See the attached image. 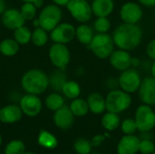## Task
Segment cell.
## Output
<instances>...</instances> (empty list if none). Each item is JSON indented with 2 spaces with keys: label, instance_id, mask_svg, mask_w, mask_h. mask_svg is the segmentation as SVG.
<instances>
[{
  "label": "cell",
  "instance_id": "cell-1",
  "mask_svg": "<svg viewBox=\"0 0 155 154\" xmlns=\"http://www.w3.org/2000/svg\"><path fill=\"white\" fill-rule=\"evenodd\" d=\"M143 30L138 24H120L113 32L114 45L123 50L133 51L136 49L143 41Z\"/></svg>",
  "mask_w": 155,
  "mask_h": 154
},
{
  "label": "cell",
  "instance_id": "cell-2",
  "mask_svg": "<svg viewBox=\"0 0 155 154\" xmlns=\"http://www.w3.org/2000/svg\"><path fill=\"white\" fill-rule=\"evenodd\" d=\"M50 85L47 74L40 69H30L21 78V86L26 93L39 95L45 93Z\"/></svg>",
  "mask_w": 155,
  "mask_h": 154
},
{
  "label": "cell",
  "instance_id": "cell-3",
  "mask_svg": "<svg viewBox=\"0 0 155 154\" xmlns=\"http://www.w3.org/2000/svg\"><path fill=\"white\" fill-rule=\"evenodd\" d=\"M132 95L124 90L120 88L110 90L105 96L106 111L119 114L128 110L132 105Z\"/></svg>",
  "mask_w": 155,
  "mask_h": 154
},
{
  "label": "cell",
  "instance_id": "cell-4",
  "mask_svg": "<svg viewBox=\"0 0 155 154\" xmlns=\"http://www.w3.org/2000/svg\"><path fill=\"white\" fill-rule=\"evenodd\" d=\"M94 55L99 59H108L114 50V43L112 34H94L93 40L88 45Z\"/></svg>",
  "mask_w": 155,
  "mask_h": 154
},
{
  "label": "cell",
  "instance_id": "cell-5",
  "mask_svg": "<svg viewBox=\"0 0 155 154\" xmlns=\"http://www.w3.org/2000/svg\"><path fill=\"white\" fill-rule=\"evenodd\" d=\"M38 20L40 27L47 32H51L57 25H59L63 18V11L60 6L55 4L47 5L41 10Z\"/></svg>",
  "mask_w": 155,
  "mask_h": 154
},
{
  "label": "cell",
  "instance_id": "cell-6",
  "mask_svg": "<svg viewBox=\"0 0 155 154\" xmlns=\"http://www.w3.org/2000/svg\"><path fill=\"white\" fill-rule=\"evenodd\" d=\"M134 120L141 133H149L155 127V113L151 105L142 103L135 111Z\"/></svg>",
  "mask_w": 155,
  "mask_h": 154
},
{
  "label": "cell",
  "instance_id": "cell-7",
  "mask_svg": "<svg viewBox=\"0 0 155 154\" xmlns=\"http://www.w3.org/2000/svg\"><path fill=\"white\" fill-rule=\"evenodd\" d=\"M142 80L143 79L139 71L136 68L131 67L125 71L121 72L119 74V88L130 94L137 93L140 88Z\"/></svg>",
  "mask_w": 155,
  "mask_h": 154
},
{
  "label": "cell",
  "instance_id": "cell-8",
  "mask_svg": "<svg viewBox=\"0 0 155 154\" xmlns=\"http://www.w3.org/2000/svg\"><path fill=\"white\" fill-rule=\"evenodd\" d=\"M48 56L51 64L58 70H64L71 61V53L64 44L54 43L49 50Z\"/></svg>",
  "mask_w": 155,
  "mask_h": 154
},
{
  "label": "cell",
  "instance_id": "cell-9",
  "mask_svg": "<svg viewBox=\"0 0 155 154\" xmlns=\"http://www.w3.org/2000/svg\"><path fill=\"white\" fill-rule=\"evenodd\" d=\"M66 9L71 16L81 24L88 23L94 15L91 4L87 0H70Z\"/></svg>",
  "mask_w": 155,
  "mask_h": 154
},
{
  "label": "cell",
  "instance_id": "cell-10",
  "mask_svg": "<svg viewBox=\"0 0 155 154\" xmlns=\"http://www.w3.org/2000/svg\"><path fill=\"white\" fill-rule=\"evenodd\" d=\"M120 18L123 23L126 24H138L143 15L142 5L134 1L124 3L120 8Z\"/></svg>",
  "mask_w": 155,
  "mask_h": 154
},
{
  "label": "cell",
  "instance_id": "cell-11",
  "mask_svg": "<svg viewBox=\"0 0 155 154\" xmlns=\"http://www.w3.org/2000/svg\"><path fill=\"white\" fill-rule=\"evenodd\" d=\"M75 38V27L67 22H61L50 32V39L54 43L67 44Z\"/></svg>",
  "mask_w": 155,
  "mask_h": 154
},
{
  "label": "cell",
  "instance_id": "cell-12",
  "mask_svg": "<svg viewBox=\"0 0 155 154\" xmlns=\"http://www.w3.org/2000/svg\"><path fill=\"white\" fill-rule=\"evenodd\" d=\"M19 106L25 115L28 117H35L41 113L43 103L38 95L26 93L21 98Z\"/></svg>",
  "mask_w": 155,
  "mask_h": 154
},
{
  "label": "cell",
  "instance_id": "cell-13",
  "mask_svg": "<svg viewBox=\"0 0 155 154\" xmlns=\"http://www.w3.org/2000/svg\"><path fill=\"white\" fill-rule=\"evenodd\" d=\"M132 59L133 56L129 51L119 48L114 50L108 58L111 66L120 73L132 67Z\"/></svg>",
  "mask_w": 155,
  "mask_h": 154
},
{
  "label": "cell",
  "instance_id": "cell-14",
  "mask_svg": "<svg viewBox=\"0 0 155 154\" xmlns=\"http://www.w3.org/2000/svg\"><path fill=\"white\" fill-rule=\"evenodd\" d=\"M138 96L141 102L144 104H155V78L153 76L145 77L142 80L140 88L138 90Z\"/></svg>",
  "mask_w": 155,
  "mask_h": 154
},
{
  "label": "cell",
  "instance_id": "cell-15",
  "mask_svg": "<svg viewBox=\"0 0 155 154\" xmlns=\"http://www.w3.org/2000/svg\"><path fill=\"white\" fill-rule=\"evenodd\" d=\"M74 115L73 114L68 105H64L60 109L54 112L53 121L54 125L61 130L70 129L74 122Z\"/></svg>",
  "mask_w": 155,
  "mask_h": 154
},
{
  "label": "cell",
  "instance_id": "cell-16",
  "mask_svg": "<svg viewBox=\"0 0 155 154\" xmlns=\"http://www.w3.org/2000/svg\"><path fill=\"white\" fill-rule=\"evenodd\" d=\"M25 18L23 17L20 10L15 8L6 9L2 15L3 25L10 30H15L16 28L25 25Z\"/></svg>",
  "mask_w": 155,
  "mask_h": 154
},
{
  "label": "cell",
  "instance_id": "cell-17",
  "mask_svg": "<svg viewBox=\"0 0 155 154\" xmlns=\"http://www.w3.org/2000/svg\"><path fill=\"white\" fill-rule=\"evenodd\" d=\"M140 138L132 135H125L121 138L117 144V153L118 154H136L139 152Z\"/></svg>",
  "mask_w": 155,
  "mask_h": 154
},
{
  "label": "cell",
  "instance_id": "cell-18",
  "mask_svg": "<svg viewBox=\"0 0 155 154\" xmlns=\"http://www.w3.org/2000/svg\"><path fill=\"white\" fill-rule=\"evenodd\" d=\"M23 112L19 105L8 104L0 110V121L3 123L13 124L18 123L23 117Z\"/></svg>",
  "mask_w": 155,
  "mask_h": 154
},
{
  "label": "cell",
  "instance_id": "cell-19",
  "mask_svg": "<svg viewBox=\"0 0 155 154\" xmlns=\"http://www.w3.org/2000/svg\"><path fill=\"white\" fill-rule=\"evenodd\" d=\"M93 15L96 17H109L115 8L114 0H93L91 3Z\"/></svg>",
  "mask_w": 155,
  "mask_h": 154
},
{
  "label": "cell",
  "instance_id": "cell-20",
  "mask_svg": "<svg viewBox=\"0 0 155 154\" xmlns=\"http://www.w3.org/2000/svg\"><path fill=\"white\" fill-rule=\"evenodd\" d=\"M89 111L94 114H102L106 111L105 97L97 92H93L86 98Z\"/></svg>",
  "mask_w": 155,
  "mask_h": 154
},
{
  "label": "cell",
  "instance_id": "cell-21",
  "mask_svg": "<svg viewBox=\"0 0 155 154\" xmlns=\"http://www.w3.org/2000/svg\"><path fill=\"white\" fill-rule=\"evenodd\" d=\"M94 36V27L87 25L86 23L80 24L77 27H75V38L80 44L88 46L91 41L93 40Z\"/></svg>",
  "mask_w": 155,
  "mask_h": 154
},
{
  "label": "cell",
  "instance_id": "cell-22",
  "mask_svg": "<svg viewBox=\"0 0 155 154\" xmlns=\"http://www.w3.org/2000/svg\"><path fill=\"white\" fill-rule=\"evenodd\" d=\"M101 123L104 130L108 132H114L121 125V118L118 113L106 111V113L102 117Z\"/></svg>",
  "mask_w": 155,
  "mask_h": 154
},
{
  "label": "cell",
  "instance_id": "cell-23",
  "mask_svg": "<svg viewBox=\"0 0 155 154\" xmlns=\"http://www.w3.org/2000/svg\"><path fill=\"white\" fill-rule=\"evenodd\" d=\"M37 143L38 144L47 150H53L57 147L58 145V140L57 138L50 132L46 130H41L38 137H37Z\"/></svg>",
  "mask_w": 155,
  "mask_h": 154
},
{
  "label": "cell",
  "instance_id": "cell-24",
  "mask_svg": "<svg viewBox=\"0 0 155 154\" xmlns=\"http://www.w3.org/2000/svg\"><path fill=\"white\" fill-rule=\"evenodd\" d=\"M61 92L64 97L74 100L78 98L81 94V86L80 84L74 80H66L65 83L63 84Z\"/></svg>",
  "mask_w": 155,
  "mask_h": 154
},
{
  "label": "cell",
  "instance_id": "cell-25",
  "mask_svg": "<svg viewBox=\"0 0 155 154\" xmlns=\"http://www.w3.org/2000/svg\"><path fill=\"white\" fill-rule=\"evenodd\" d=\"M69 107L75 117H84L90 112L87 101L80 97L72 100Z\"/></svg>",
  "mask_w": 155,
  "mask_h": 154
},
{
  "label": "cell",
  "instance_id": "cell-26",
  "mask_svg": "<svg viewBox=\"0 0 155 154\" xmlns=\"http://www.w3.org/2000/svg\"><path fill=\"white\" fill-rule=\"evenodd\" d=\"M20 44L14 38H6L0 43V53L7 57L15 55L19 51Z\"/></svg>",
  "mask_w": 155,
  "mask_h": 154
},
{
  "label": "cell",
  "instance_id": "cell-27",
  "mask_svg": "<svg viewBox=\"0 0 155 154\" xmlns=\"http://www.w3.org/2000/svg\"><path fill=\"white\" fill-rule=\"evenodd\" d=\"M45 103L48 110L55 112L64 105V98L58 93H53L47 95Z\"/></svg>",
  "mask_w": 155,
  "mask_h": 154
},
{
  "label": "cell",
  "instance_id": "cell-28",
  "mask_svg": "<svg viewBox=\"0 0 155 154\" xmlns=\"http://www.w3.org/2000/svg\"><path fill=\"white\" fill-rule=\"evenodd\" d=\"M49 40L48 32L43 29L42 27H35L32 32L31 42L37 47L45 46Z\"/></svg>",
  "mask_w": 155,
  "mask_h": 154
},
{
  "label": "cell",
  "instance_id": "cell-29",
  "mask_svg": "<svg viewBox=\"0 0 155 154\" xmlns=\"http://www.w3.org/2000/svg\"><path fill=\"white\" fill-rule=\"evenodd\" d=\"M32 38V32L31 30L25 26V25L14 30V39L19 44H27Z\"/></svg>",
  "mask_w": 155,
  "mask_h": 154
},
{
  "label": "cell",
  "instance_id": "cell-30",
  "mask_svg": "<svg viewBox=\"0 0 155 154\" xmlns=\"http://www.w3.org/2000/svg\"><path fill=\"white\" fill-rule=\"evenodd\" d=\"M93 27L98 34H106L111 30L112 23L108 17H96Z\"/></svg>",
  "mask_w": 155,
  "mask_h": 154
},
{
  "label": "cell",
  "instance_id": "cell-31",
  "mask_svg": "<svg viewBox=\"0 0 155 154\" xmlns=\"http://www.w3.org/2000/svg\"><path fill=\"white\" fill-rule=\"evenodd\" d=\"M25 152V145L21 140L10 141L5 148V154H24Z\"/></svg>",
  "mask_w": 155,
  "mask_h": 154
},
{
  "label": "cell",
  "instance_id": "cell-32",
  "mask_svg": "<svg viewBox=\"0 0 155 154\" xmlns=\"http://www.w3.org/2000/svg\"><path fill=\"white\" fill-rule=\"evenodd\" d=\"M92 147V143L85 138H78L74 143V149L78 154H90Z\"/></svg>",
  "mask_w": 155,
  "mask_h": 154
},
{
  "label": "cell",
  "instance_id": "cell-33",
  "mask_svg": "<svg viewBox=\"0 0 155 154\" xmlns=\"http://www.w3.org/2000/svg\"><path fill=\"white\" fill-rule=\"evenodd\" d=\"M36 9L37 8L33 3L25 2L23 3L20 8V12L25 21H31L34 20L36 16Z\"/></svg>",
  "mask_w": 155,
  "mask_h": 154
},
{
  "label": "cell",
  "instance_id": "cell-34",
  "mask_svg": "<svg viewBox=\"0 0 155 154\" xmlns=\"http://www.w3.org/2000/svg\"><path fill=\"white\" fill-rule=\"evenodd\" d=\"M121 130L125 135H132L135 134L138 131L136 123L134 118H126L123 122H121Z\"/></svg>",
  "mask_w": 155,
  "mask_h": 154
},
{
  "label": "cell",
  "instance_id": "cell-35",
  "mask_svg": "<svg viewBox=\"0 0 155 154\" xmlns=\"http://www.w3.org/2000/svg\"><path fill=\"white\" fill-rule=\"evenodd\" d=\"M155 150L154 143L149 140V139H144L141 140L140 142V146H139V152L142 154H153Z\"/></svg>",
  "mask_w": 155,
  "mask_h": 154
},
{
  "label": "cell",
  "instance_id": "cell-36",
  "mask_svg": "<svg viewBox=\"0 0 155 154\" xmlns=\"http://www.w3.org/2000/svg\"><path fill=\"white\" fill-rule=\"evenodd\" d=\"M65 81H66L65 75L62 74V73L59 72V73H55V74L50 79V84H53V86L56 91H61L62 86L65 83Z\"/></svg>",
  "mask_w": 155,
  "mask_h": 154
},
{
  "label": "cell",
  "instance_id": "cell-37",
  "mask_svg": "<svg viewBox=\"0 0 155 154\" xmlns=\"http://www.w3.org/2000/svg\"><path fill=\"white\" fill-rule=\"evenodd\" d=\"M146 55L152 61H155V38L152 39L146 45L145 48Z\"/></svg>",
  "mask_w": 155,
  "mask_h": 154
},
{
  "label": "cell",
  "instance_id": "cell-38",
  "mask_svg": "<svg viewBox=\"0 0 155 154\" xmlns=\"http://www.w3.org/2000/svg\"><path fill=\"white\" fill-rule=\"evenodd\" d=\"M105 85L109 90H114L119 88V84H118V78L114 77H110L106 80Z\"/></svg>",
  "mask_w": 155,
  "mask_h": 154
},
{
  "label": "cell",
  "instance_id": "cell-39",
  "mask_svg": "<svg viewBox=\"0 0 155 154\" xmlns=\"http://www.w3.org/2000/svg\"><path fill=\"white\" fill-rule=\"evenodd\" d=\"M104 139H105V137L103 135V134H97V135H95L94 138H93V140H92V145L93 146H94V147H96V146H99L104 141Z\"/></svg>",
  "mask_w": 155,
  "mask_h": 154
},
{
  "label": "cell",
  "instance_id": "cell-40",
  "mask_svg": "<svg viewBox=\"0 0 155 154\" xmlns=\"http://www.w3.org/2000/svg\"><path fill=\"white\" fill-rule=\"evenodd\" d=\"M138 3L145 7H153L155 6V0H138Z\"/></svg>",
  "mask_w": 155,
  "mask_h": 154
},
{
  "label": "cell",
  "instance_id": "cell-41",
  "mask_svg": "<svg viewBox=\"0 0 155 154\" xmlns=\"http://www.w3.org/2000/svg\"><path fill=\"white\" fill-rule=\"evenodd\" d=\"M141 65V60L138 58V57H135V56H133V59H132V67L134 68H137Z\"/></svg>",
  "mask_w": 155,
  "mask_h": 154
},
{
  "label": "cell",
  "instance_id": "cell-42",
  "mask_svg": "<svg viewBox=\"0 0 155 154\" xmlns=\"http://www.w3.org/2000/svg\"><path fill=\"white\" fill-rule=\"evenodd\" d=\"M54 4L57 5L58 6H66L67 4L70 2V0H53Z\"/></svg>",
  "mask_w": 155,
  "mask_h": 154
},
{
  "label": "cell",
  "instance_id": "cell-43",
  "mask_svg": "<svg viewBox=\"0 0 155 154\" xmlns=\"http://www.w3.org/2000/svg\"><path fill=\"white\" fill-rule=\"evenodd\" d=\"M6 10V5L4 0H0V15H3V13Z\"/></svg>",
  "mask_w": 155,
  "mask_h": 154
},
{
  "label": "cell",
  "instance_id": "cell-44",
  "mask_svg": "<svg viewBox=\"0 0 155 154\" xmlns=\"http://www.w3.org/2000/svg\"><path fill=\"white\" fill-rule=\"evenodd\" d=\"M33 4L35 5L36 8H41L44 5V0H35Z\"/></svg>",
  "mask_w": 155,
  "mask_h": 154
},
{
  "label": "cell",
  "instance_id": "cell-45",
  "mask_svg": "<svg viewBox=\"0 0 155 154\" xmlns=\"http://www.w3.org/2000/svg\"><path fill=\"white\" fill-rule=\"evenodd\" d=\"M150 72H151V74L152 76L155 78V61L153 62V64H151V67H150Z\"/></svg>",
  "mask_w": 155,
  "mask_h": 154
},
{
  "label": "cell",
  "instance_id": "cell-46",
  "mask_svg": "<svg viewBox=\"0 0 155 154\" xmlns=\"http://www.w3.org/2000/svg\"><path fill=\"white\" fill-rule=\"evenodd\" d=\"M33 25L35 27H40V24H39V20L37 17H35L34 20H33Z\"/></svg>",
  "mask_w": 155,
  "mask_h": 154
},
{
  "label": "cell",
  "instance_id": "cell-47",
  "mask_svg": "<svg viewBox=\"0 0 155 154\" xmlns=\"http://www.w3.org/2000/svg\"><path fill=\"white\" fill-rule=\"evenodd\" d=\"M21 1H23V3H25V2H29V3H34L35 0H21Z\"/></svg>",
  "mask_w": 155,
  "mask_h": 154
},
{
  "label": "cell",
  "instance_id": "cell-48",
  "mask_svg": "<svg viewBox=\"0 0 155 154\" xmlns=\"http://www.w3.org/2000/svg\"><path fill=\"white\" fill-rule=\"evenodd\" d=\"M2 141H3V139H2V135L0 134V146H1V144H2Z\"/></svg>",
  "mask_w": 155,
  "mask_h": 154
},
{
  "label": "cell",
  "instance_id": "cell-49",
  "mask_svg": "<svg viewBox=\"0 0 155 154\" xmlns=\"http://www.w3.org/2000/svg\"><path fill=\"white\" fill-rule=\"evenodd\" d=\"M24 154H35V153H34V152H25Z\"/></svg>",
  "mask_w": 155,
  "mask_h": 154
},
{
  "label": "cell",
  "instance_id": "cell-50",
  "mask_svg": "<svg viewBox=\"0 0 155 154\" xmlns=\"http://www.w3.org/2000/svg\"><path fill=\"white\" fill-rule=\"evenodd\" d=\"M153 110H154V113H155V104H154V109H153Z\"/></svg>",
  "mask_w": 155,
  "mask_h": 154
},
{
  "label": "cell",
  "instance_id": "cell-51",
  "mask_svg": "<svg viewBox=\"0 0 155 154\" xmlns=\"http://www.w3.org/2000/svg\"><path fill=\"white\" fill-rule=\"evenodd\" d=\"M153 154H155V150H154V152H153Z\"/></svg>",
  "mask_w": 155,
  "mask_h": 154
},
{
  "label": "cell",
  "instance_id": "cell-52",
  "mask_svg": "<svg viewBox=\"0 0 155 154\" xmlns=\"http://www.w3.org/2000/svg\"><path fill=\"white\" fill-rule=\"evenodd\" d=\"M154 20H155V13H154Z\"/></svg>",
  "mask_w": 155,
  "mask_h": 154
},
{
  "label": "cell",
  "instance_id": "cell-53",
  "mask_svg": "<svg viewBox=\"0 0 155 154\" xmlns=\"http://www.w3.org/2000/svg\"><path fill=\"white\" fill-rule=\"evenodd\" d=\"M0 110H1V108H0Z\"/></svg>",
  "mask_w": 155,
  "mask_h": 154
}]
</instances>
